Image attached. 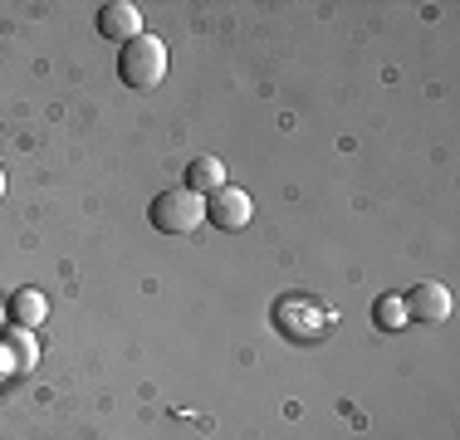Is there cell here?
<instances>
[{
	"instance_id": "obj_2",
	"label": "cell",
	"mask_w": 460,
	"mask_h": 440,
	"mask_svg": "<svg viewBox=\"0 0 460 440\" xmlns=\"http://www.w3.org/2000/svg\"><path fill=\"white\" fill-rule=\"evenodd\" d=\"M147 220L162 230V235H191L206 220V196H196L191 186H172V191H157Z\"/></svg>"
},
{
	"instance_id": "obj_3",
	"label": "cell",
	"mask_w": 460,
	"mask_h": 440,
	"mask_svg": "<svg viewBox=\"0 0 460 440\" xmlns=\"http://www.w3.org/2000/svg\"><path fill=\"white\" fill-rule=\"evenodd\" d=\"M118 74H123V84L137 88V93L157 88L162 79H167V44H162L157 35H137L133 44H123Z\"/></svg>"
},
{
	"instance_id": "obj_8",
	"label": "cell",
	"mask_w": 460,
	"mask_h": 440,
	"mask_svg": "<svg viewBox=\"0 0 460 440\" xmlns=\"http://www.w3.org/2000/svg\"><path fill=\"white\" fill-rule=\"evenodd\" d=\"M186 186H191L196 196H211V191H221L226 186V167L216 157H196L191 167H186Z\"/></svg>"
},
{
	"instance_id": "obj_4",
	"label": "cell",
	"mask_w": 460,
	"mask_h": 440,
	"mask_svg": "<svg viewBox=\"0 0 460 440\" xmlns=\"http://www.w3.org/2000/svg\"><path fill=\"white\" fill-rule=\"evenodd\" d=\"M206 220L221 230H245L250 220H255V201H250V191H240V186H221V191L206 196Z\"/></svg>"
},
{
	"instance_id": "obj_1",
	"label": "cell",
	"mask_w": 460,
	"mask_h": 440,
	"mask_svg": "<svg viewBox=\"0 0 460 440\" xmlns=\"http://www.w3.org/2000/svg\"><path fill=\"white\" fill-rule=\"evenodd\" d=\"M270 318H275V328L289 338V343H319L328 328H333L328 304H319L314 294H279Z\"/></svg>"
},
{
	"instance_id": "obj_5",
	"label": "cell",
	"mask_w": 460,
	"mask_h": 440,
	"mask_svg": "<svg viewBox=\"0 0 460 440\" xmlns=\"http://www.w3.org/2000/svg\"><path fill=\"white\" fill-rule=\"evenodd\" d=\"M402 304H407V318H416V323H451V313H456L451 289H446V284H436V279L416 284Z\"/></svg>"
},
{
	"instance_id": "obj_7",
	"label": "cell",
	"mask_w": 460,
	"mask_h": 440,
	"mask_svg": "<svg viewBox=\"0 0 460 440\" xmlns=\"http://www.w3.org/2000/svg\"><path fill=\"white\" fill-rule=\"evenodd\" d=\"M49 318V299L40 289H20V294H10V323L15 328H25V333H35L40 323Z\"/></svg>"
},
{
	"instance_id": "obj_9",
	"label": "cell",
	"mask_w": 460,
	"mask_h": 440,
	"mask_svg": "<svg viewBox=\"0 0 460 440\" xmlns=\"http://www.w3.org/2000/svg\"><path fill=\"white\" fill-rule=\"evenodd\" d=\"M372 313H377V328H387V333H392V328H407V323H411V318H407V304H402L397 294H382Z\"/></svg>"
},
{
	"instance_id": "obj_6",
	"label": "cell",
	"mask_w": 460,
	"mask_h": 440,
	"mask_svg": "<svg viewBox=\"0 0 460 440\" xmlns=\"http://www.w3.org/2000/svg\"><path fill=\"white\" fill-rule=\"evenodd\" d=\"M98 35L113 40V44H133L142 35V10L133 0H108V5L98 10Z\"/></svg>"
},
{
	"instance_id": "obj_10",
	"label": "cell",
	"mask_w": 460,
	"mask_h": 440,
	"mask_svg": "<svg viewBox=\"0 0 460 440\" xmlns=\"http://www.w3.org/2000/svg\"><path fill=\"white\" fill-rule=\"evenodd\" d=\"M0 201H5V167H0Z\"/></svg>"
}]
</instances>
